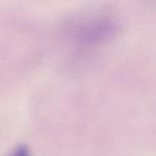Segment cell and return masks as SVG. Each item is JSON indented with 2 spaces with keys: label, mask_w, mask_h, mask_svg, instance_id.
I'll return each mask as SVG.
<instances>
[{
  "label": "cell",
  "mask_w": 156,
  "mask_h": 156,
  "mask_svg": "<svg viewBox=\"0 0 156 156\" xmlns=\"http://www.w3.org/2000/svg\"><path fill=\"white\" fill-rule=\"evenodd\" d=\"M9 156H30V151L25 145H18Z\"/></svg>",
  "instance_id": "obj_1"
}]
</instances>
